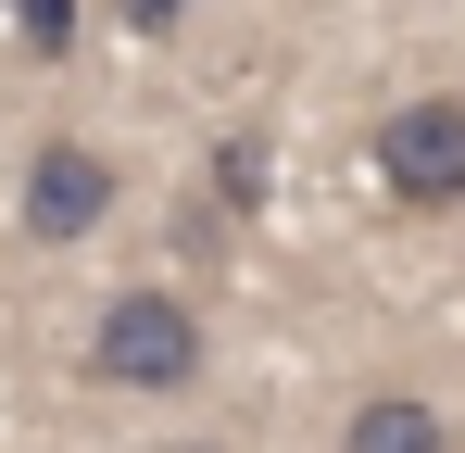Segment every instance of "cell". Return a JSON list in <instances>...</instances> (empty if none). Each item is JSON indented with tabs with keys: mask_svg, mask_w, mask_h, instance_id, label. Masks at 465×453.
<instances>
[{
	"mask_svg": "<svg viewBox=\"0 0 465 453\" xmlns=\"http://www.w3.org/2000/svg\"><path fill=\"white\" fill-rule=\"evenodd\" d=\"M88 378L101 390H189L202 378V315L176 290H114L88 315Z\"/></svg>",
	"mask_w": 465,
	"mask_h": 453,
	"instance_id": "6da1fadb",
	"label": "cell"
},
{
	"mask_svg": "<svg viewBox=\"0 0 465 453\" xmlns=\"http://www.w3.org/2000/svg\"><path fill=\"white\" fill-rule=\"evenodd\" d=\"M378 189L402 215H465V101H402L378 114Z\"/></svg>",
	"mask_w": 465,
	"mask_h": 453,
	"instance_id": "7a4b0ae2",
	"label": "cell"
},
{
	"mask_svg": "<svg viewBox=\"0 0 465 453\" xmlns=\"http://www.w3.org/2000/svg\"><path fill=\"white\" fill-rule=\"evenodd\" d=\"M114 151H88V139H38L25 151V189H13V215H25V239L38 252H76V239H101L114 226Z\"/></svg>",
	"mask_w": 465,
	"mask_h": 453,
	"instance_id": "3957f363",
	"label": "cell"
},
{
	"mask_svg": "<svg viewBox=\"0 0 465 453\" xmlns=\"http://www.w3.org/2000/svg\"><path fill=\"white\" fill-rule=\"evenodd\" d=\"M340 453H453V416H440V403H415V390H378V403H352Z\"/></svg>",
	"mask_w": 465,
	"mask_h": 453,
	"instance_id": "277c9868",
	"label": "cell"
},
{
	"mask_svg": "<svg viewBox=\"0 0 465 453\" xmlns=\"http://www.w3.org/2000/svg\"><path fill=\"white\" fill-rule=\"evenodd\" d=\"M264 202V139H214V215H252Z\"/></svg>",
	"mask_w": 465,
	"mask_h": 453,
	"instance_id": "5b68a950",
	"label": "cell"
},
{
	"mask_svg": "<svg viewBox=\"0 0 465 453\" xmlns=\"http://www.w3.org/2000/svg\"><path fill=\"white\" fill-rule=\"evenodd\" d=\"M76 13L88 0H13V38H25L38 64H64V51H76Z\"/></svg>",
	"mask_w": 465,
	"mask_h": 453,
	"instance_id": "8992f818",
	"label": "cell"
},
{
	"mask_svg": "<svg viewBox=\"0 0 465 453\" xmlns=\"http://www.w3.org/2000/svg\"><path fill=\"white\" fill-rule=\"evenodd\" d=\"M101 13H114L126 38H176V25H189V0H101Z\"/></svg>",
	"mask_w": 465,
	"mask_h": 453,
	"instance_id": "52a82bcc",
	"label": "cell"
},
{
	"mask_svg": "<svg viewBox=\"0 0 465 453\" xmlns=\"http://www.w3.org/2000/svg\"><path fill=\"white\" fill-rule=\"evenodd\" d=\"M163 453H214V441H163Z\"/></svg>",
	"mask_w": 465,
	"mask_h": 453,
	"instance_id": "ba28073f",
	"label": "cell"
}]
</instances>
